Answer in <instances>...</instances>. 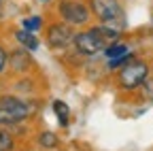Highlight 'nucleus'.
I'll use <instances>...</instances> for the list:
<instances>
[{
  "label": "nucleus",
  "instance_id": "3",
  "mask_svg": "<svg viewBox=\"0 0 153 151\" xmlns=\"http://www.w3.org/2000/svg\"><path fill=\"white\" fill-rule=\"evenodd\" d=\"M91 15L98 17L100 24L113 26L117 30H126V13L119 0H89Z\"/></svg>",
  "mask_w": 153,
  "mask_h": 151
},
{
  "label": "nucleus",
  "instance_id": "2",
  "mask_svg": "<svg viewBox=\"0 0 153 151\" xmlns=\"http://www.w3.org/2000/svg\"><path fill=\"white\" fill-rule=\"evenodd\" d=\"M151 77V68L145 60L140 58H132L126 66L119 68L117 72V83L121 89L126 91H134V89H140L143 83Z\"/></svg>",
  "mask_w": 153,
  "mask_h": 151
},
{
  "label": "nucleus",
  "instance_id": "14",
  "mask_svg": "<svg viewBox=\"0 0 153 151\" xmlns=\"http://www.w3.org/2000/svg\"><path fill=\"white\" fill-rule=\"evenodd\" d=\"M13 136L9 134V132H4V130H0V151H11L13 149Z\"/></svg>",
  "mask_w": 153,
  "mask_h": 151
},
{
  "label": "nucleus",
  "instance_id": "10",
  "mask_svg": "<svg viewBox=\"0 0 153 151\" xmlns=\"http://www.w3.org/2000/svg\"><path fill=\"white\" fill-rule=\"evenodd\" d=\"M11 66H13L15 70H26V68H30V58H28L26 53L17 51V53L11 55Z\"/></svg>",
  "mask_w": 153,
  "mask_h": 151
},
{
  "label": "nucleus",
  "instance_id": "16",
  "mask_svg": "<svg viewBox=\"0 0 153 151\" xmlns=\"http://www.w3.org/2000/svg\"><path fill=\"white\" fill-rule=\"evenodd\" d=\"M41 2H45V0H41Z\"/></svg>",
  "mask_w": 153,
  "mask_h": 151
},
{
  "label": "nucleus",
  "instance_id": "13",
  "mask_svg": "<svg viewBox=\"0 0 153 151\" xmlns=\"http://www.w3.org/2000/svg\"><path fill=\"white\" fill-rule=\"evenodd\" d=\"M132 58H134V53H126V55H119V58H113V60H108V68H111V70L121 68V66H126Z\"/></svg>",
  "mask_w": 153,
  "mask_h": 151
},
{
  "label": "nucleus",
  "instance_id": "9",
  "mask_svg": "<svg viewBox=\"0 0 153 151\" xmlns=\"http://www.w3.org/2000/svg\"><path fill=\"white\" fill-rule=\"evenodd\" d=\"M126 53H130V47H128L123 41H115L113 45H108V47L104 49V55H106L108 60L119 58V55H126Z\"/></svg>",
  "mask_w": 153,
  "mask_h": 151
},
{
  "label": "nucleus",
  "instance_id": "6",
  "mask_svg": "<svg viewBox=\"0 0 153 151\" xmlns=\"http://www.w3.org/2000/svg\"><path fill=\"white\" fill-rule=\"evenodd\" d=\"M74 39V32L70 28V24L60 22V24H51L47 30V43L53 49H64L66 45H70Z\"/></svg>",
  "mask_w": 153,
  "mask_h": 151
},
{
  "label": "nucleus",
  "instance_id": "5",
  "mask_svg": "<svg viewBox=\"0 0 153 151\" xmlns=\"http://www.w3.org/2000/svg\"><path fill=\"white\" fill-rule=\"evenodd\" d=\"M30 115V106L22 102L15 96H2L0 98V123L2 126H13L24 121Z\"/></svg>",
  "mask_w": 153,
  "mask_h": 151
},
{
  "label": "nucleus",
  "instance_id": "8",
  "mask_svg": "<svg viewBox=\"0 0 153 151\" xmlns=\"http://www.w3.org/2000/svg\"><path fill=\"white\" fill-rule=\"evenodd\" d=\"M53 111H55V117L60 121V126H68V119H70V109L64 100H55L53 102Z\"/></svg>",
  "mask_w": 153,
  "mask_h": 151
},
{
  "label": "nucleus",
  "instance_id": "4",
  "mask_svg": "<svg viewBox=\"0 0 153 151\" xmlns=\"http://www.w3.org/2000/svg\"><path fill=\"white\" fill-rule=\"evenodd\" d=\"M60 19L70 26H85L91 19V9L83 0H60L57 2Z\"/></svg>",
  "mask_w": 153,
  "mask_h": 151
},
{
  "label": "nucleus",
  "instance_id": "11",
  "mask_svg": "<svg viewBox=\"0 0 153 151\" xmlns=\"http://www.w3.org/2000/svg\"><path fill=\"white\" fill-rule=\"evenodd\" d=\"M38 145L45 147V149H53V147H57V136L53 132H43V134L38 136Z\"/></svg>",
  "mask_w": 153,
  "mask_h": 151
},
{
  "label": "nucleus",
  "instance_id": "1",
  "mask_svg": "<svg viewBox=\"0 0 153 151\" xmlns=\"http://www.w3.org/2000/svg\"><path fill=\"white\" fill-rule=\"evenodd\" d=\"M121 34H123V30H117L113 26L100 24V26H94V28H89L85 32L74 34L72 45L83 55H96V53H102L115 41H121Z\"/></svg>",
  "mask_w": 153,
  "mask_h": 151
},
{
  "label": "nucleus",
  "instance_id": "15",
  "mask_svg": "<svg viewBox=\"0 0 153 151\" xmlns=\"http://www.w3.org/2000/svg\"><path fill=\"white\" fill-rule=\"evenodd\" d=\"M7 66V53H4V49L0 47V70H2Z\"/></svg>",
  "mask_w": 153,
  "mask_h": 151
},
{
  "label": "nucleus",
  "instance_id": "12",
  "mask_svg": "<svg viewBox=\"0 0 153 151\" xmlns=\"http://www.w3.org/2000/svg\"><path fill=\"white\" fill-rule=\"evenodd\" d=\"M41 26H43V19H41V17H36V15L26 17V19H24V30H28V32H38Z\"/></svg>",
  "mask_w": 153,
  "mask_h": 151
},
{
  "label": "nucleus",
  "instance_id": "7",
  "mask_svg": "<svg viewBox=\"0 0 153 151\" xmlns=\"http://www.w3.org/2000/svg\"><path fill=\"white\" fill-rule=\"evenodd\" d=\"M15 39L19 41V45H24V47H26V49H30V51H36V49H38V39L34 36V32L19 30V32L15 34Z\"/></svg>",
  "mask_w": 153,
  "mask_h": 151
}]
</instances>
